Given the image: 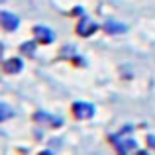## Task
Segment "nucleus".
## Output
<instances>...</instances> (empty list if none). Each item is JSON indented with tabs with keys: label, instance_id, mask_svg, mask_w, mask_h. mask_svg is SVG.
Listing matches in <instances>:
<instances>
[{
	"label": "nucleus",
	"instance_id": "3",
	"mask_svg": "<svg viewBox=\"0 0 155 155\" xmlns=\"http://www.w3.org/2000/svg\"><path fill=\"white\" fill-rule=\"evenodd\" d=\"M35 122L41 126H49V128H59L63 126V120L57 116H51V114H45V112H38L35 114Z\"/></svg>",
	"mask_w": 155,
	"mask_h": 155
},
{
	"label": "nucleus",
	"instance_id": "12",
	"mask_svg": "<svg viewBox=\"0 0 155 155\" xmlns=\"http://www.w3.org/2000/svg\"><path fill=\"white\" fill-rule=\"evenodd\" d=\"M2 53H4V47H2V43H0V59H2Z\"/></svg>",
	"mask_w": 155,
	"mask_h": 155
},
{
	"label": "nucleus",
	"instance_id": "10",
	"mask_svg": "<svg viewBox=\"0 0 155 155\" xmlns=\"http://www.w3.org/2000/svg\"><path fill=\"white\" fill-rule=\"evenodd\" d=\"M22 53H26V55H34V53H35V41L34 43H31V41L24 43V45H22Z\"/></svg>",
	"mask_w": 155,
	"mask_h": 155
},
{
	"label": "nucleus",
	"instance_id": "7",
	"mask_svg": "<svg viewBox=\"0 0 155 155\" xmlns=\"http://www.w3.org/2000/svg\"><path fill=\"white\" fill-rule=\"evenodd\" d=\"M4 71L8 73V75H16V73L22 71V59H8L6 63H4Z\"/></svg>",
	"mask_w": 155,
	"mask_h": 155
},
{
	"label": "nucleus",
	"instance_id": "9",
	"mask_svg": "<svg viewBox=\"0 0 155 155\" xmlns=\"http://www.w3.org/2000/svg\"><path fill=\"white\" fill-rule=\"evenodd\" d=\"M12 116H14V110H12L8 104H2V102H0V122L8 120V118H12Z\"/></svg>",
	"mask_w": 155,
	"mask_h": 155
},
{
	"label": "nucleus",
	"instance_id": "8",
	"mask_svg": "<svg viewBox=\"0 0 155 155\" xmlns=\"http://www.w3.org/2000/svg\"><path fill=\"white\" fill-rule=\"evenodd\" d=\"M104 28H106V31H108V34H124V31L128 30L124 24H116V22H106Z\"/></svg>",
	"mask_w": 155,
	"mask_h": 155
},
{
	"label": "nucleus",
	"instance_id": "4",
	"mask_svg": "<svg viewBox=\"0 0 155 155\" xmlns=\"http://www.w3.org/2000/svg\"><path fill=\"white\" fill-rule=\"evenodd\" d=\"M0 26L8 31H14L20 26V20H18V16L10 14V12H0Z\"/></svg>",
	"mask_w": 155,
	"mask_h": 155
},
{
	"label": "nucleus",
	"instance_id": "6",
	"mask_svg": "<svg viewBox=\"0 0 155 155\" xmlns=\"http://www.w3.org/2000/svg\"><path fill=\"white\" fill-rule=\"evenodd\" d=\"M96 28H98V26H96V24L92 22L91 18H87V16H84V18L81 20L77 31H79V35H83V38H88L91 34H94V31H96Z\"/></svg>",
	"mask_w": 155,
	"mask_h": 155
},
{
	"label": "nucleus",
	"instance_id": "5",
	"mask_svg": "<svg viewBox=\"0 0 155 155\" xmlns=\"http://www.w3.org/2000/svg\"><path fill=\"white\" fill-rule=\"evenodd\" d=\"M34 34H35V41L38 43H51L53 41V31L45 26H35Z\"/></svg>",
	"mask_w": 155,
	"mask_h": 155
},
{
	"label": "nucleus",
	"instance_id": "1",
	"mask_svg": "<svg viewBox=\"0 0 155 155\" xmlns=\"http://www.w3.org/2000/svg\"><path fill=\"white\" fill-rule=\"evenodd\" d=\"M128 130L130 128H124L122 134H112V136H110V141L114 143V147H116L120 153H130V151H136V149H137L136 140H132L130 136H126Z\"/></svg>",
	"mask_w": 155,
	"mask_h": 155
},
{
	"label": "nucleus",
	"instance_id": "2",
	"mask_svg": "<svg viewBox=\"0 0 155 155\" xmlns=\"http://www.w3.org/2000/svg\"><path fill=\"white\" fill-rule=\"evenodd\" d=\"M73 112L81 120H88V118L94 116V106L88 104V102H75L73 104Z\"/></svg>",
	"mask_w": 155,
	"mask_h": 155
},
{
	"label": "nucleus",
	"instance_id": "11",
	"mask_svg": "<svg viewBox=\"0 0 155 155\" xmlns=\"http://www.w3.org/2000/svg\"><path fill=\"white\" fill-rule=\"evenodd\" d=\"M149 143H151L153 147H155V137H153V136H149Z\"/></svg>",
	"mask_w": 155,
	"mask_h": 155
}]
</instances>
